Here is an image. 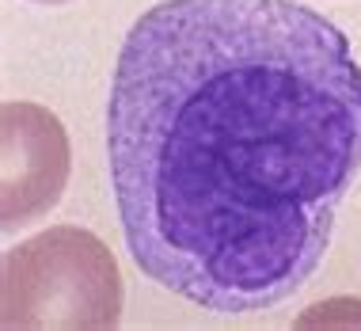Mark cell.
Masks as SVG:
<instances>
[{"mask_svg": "<svg viewBox=\"0 0 361 331\" xmlns=\"http://www.w3.org/2000/svg\"><path fill=\"white\" fill-rule=\"evenodd\" d=\"M35 4H69V0H35Z\"/></svg>", "mask_w": 361, "mask_h": 331, "instance_id": "cell-4", "label": "cell"}, {"mask_svg": "<svg viewBox=\"0 0 361 331\" xmlns=\"http://www.w3.org/2000/svg\"><path fill=\"white\" fill-rule=\"evenodd\" d=\"M106 160L141 275L224 316L281 305L361 168L350 38L293 0H164L122 42Z\"/></svg>", "mask_w": 361, "mask_h": 331, "instance_id": "cell-1", "label": "cell"}, {"mask_svg": "<svg viewBox=\"0 0 361 331\" xmlns=\"http://www.w3.org/2000/svg\"><path fill=\"white\" fill-rule=\"evenodd\" d=\"M69 133L42 103L8 100L0 107V232L35 225L69 183Z\"/></svg>", "mask_w": 361, "mask_h": 331, "instance_id": "cell-3", "label": "cell"}, {"mask_svg": "<svg viewBox=\"0 0 361 331\" xmlns=\"http://www.w3.org/2000/svg\"><path fill=\"white\" fill-rule=\"evenodd\" d=\"M122 270L80 225H54L0 259L4 331H111L122 320Z\"/></svg>", "mask_w": 361, "mask_h": 331, "instance_id": "cell-2", "label": "cell"}]
</instances>
